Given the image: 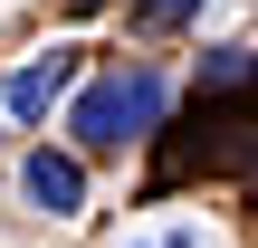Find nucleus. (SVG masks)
Here are the masks:
<instances>
[{
    "label": "nucleus",
    "mask_w": 258,
    "mask_h": 248,
    "mask_svg": "<svg viewBox=\"0 0 258 248\" xmlns=\"http://www.w3.org/2000/svg\"><path fill=\"white\" fill-rule=\"evenodd\" d=\"M163 115H172V76H163V67H115V76H96V86L67 105L77 162H86V153H124V143H144Z\"/></svg>",
    "instance_id": "1"
},
{
    "label": "nucleus",
    "mask_w": 258,
    "mask_h": 248,
    "mask_svg": "<svg viewBox=\"0 0 258 248\" xmlns=\"http://www.w3.org/2000/svg\"><path fill=\"white\" fill-rule=\"evenodd\" d=\"M19 191H29V210H48V220H77V210H86V162H77L67 143H38V153L19 162Z\"/></svg>",
    "instance_id": "2"
},
{
    "label": "nucleus",
    "mask_w": 258,
    "mask_h": 248,
    "mask_svg": "<svg viewBox=\"0 0 258 248\" xmlns=\"http://www.w3.org/2000/svg\"><path fill=\"white\" fill-rule=\"evenodd\" d=\"M67 96H77V48H48V57H29V67L10 76V115H19V124H48Z\"/></svg>",
    "instance_id": "3"
},
{
    "label": "nucleus",
    "mask_w": 258,
    "mask_h": 248,
    "mask_svg": "<svg viewBox=\"0 0 258 248\" xmlns=\"http://www.w3.org/2000/svg\"><path fill=\"white\" fill-rule=\"evenodd\" d=\"M249 48H211V67H201V86H249Z\"/></svg>",
    "instance_id": "4"
},
{
    "label": "nucleus",
    "mask_w": 258,
    "mask_h": 248,
    "mask_svg": "<svg viewBox=\"0 0 258 248\" xmlns=\"http://www.w3.org/2000/svg\"><path fill=\"white\" fill-rule=\"evenodd\" d=\"M144 19H163V29H182V19H201V0H144Z\"/></svg>",
    "instance_id": "5"
},
{
    "label": "nucleus",
    "mask_w": 258,
    "mask_h": 248,
    "mask_svg": "<svg viewBox=\"0 0 258 248\" xmlns=\"http://www.w3.org/2000/svg\"><path fill=\"white\" fill-rule=\"evenodd\" d=\"M134 248H153V239H134Z\"/></svg>",
    "instance_id": "6"
}]
</instances>
